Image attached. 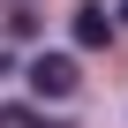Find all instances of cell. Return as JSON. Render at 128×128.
Returning a JSON list of instances; mask_svg holds the SVG:
<instances>
[{
    "instance_id": "6da1fadb",
    "label": "cell",
    "mask_w": 128,
    "mask_h": 128,
    "mask_svg": "<svg viewBox=\"0 0 128 128\" xmlns=\"http://www.w3.org/2000/svg\"><path fill=\"white\" fill-rule=\"evenodd\" d=\"M23 83H30L38 98H76L83 76H76V60H68V53H38L30 68H23Z\"/></svg>"
},
{
    "instance_id": "7a4b0ae2",
    "label": "cell",
    "mask_w": 128,
    "mask_h": 128,
    "mask_svg": "<svg viewBox=\"0 0 128 128\" xmlns=\"http://www.w3.org/2000/svg\"><path fill=\"white\" fill-rule=\"evenodd\" d=\"M68 30H76V45H83V53H98V45L113 38V15H106V8H76V23H68Z\"/></svg>"
},
{
    "instance_id": "3957f363",
    "label": "cell",
    "mask_w": 128,
    "mask_h": 128,
    "mask_svg": "<svg viewBox=\"0 0 128 128\" xmlns=\"http://www.w3.org/2000/svg\"><path fill=\"white\" fill-rule=\"evenodd\" d=\"M8 128H68V120H45V113H0Z\"/></svg>"
},
{
    "instance_id": "277c9868",
    "label": "cell",
    "mask_w": 128,
    "mask_h": 128,
    "mask_svg": "<svg viewBox=\"0 0 128 128\" xmlns=\"http://www.w3.org/2000/svg\"><path fill=\"white\" fill-rule=\"evenodd\" d=\"M120 23H128V0H120Z\"/></svg>"
}]
</instances>
